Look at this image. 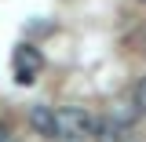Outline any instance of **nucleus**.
Here are the masks:
<instances>
[{"mask_svg": "<svg viewBox=\"0 0 146 142\" xmlns=\"http://www.w3.org/2000/svg\"><path fill=\"white\" fill-rule=\"evenodd\" d=\"M11 69H15V80H18V84H33L36 73L44 69V55L36 51L33 44H18L15 55H11Z\"/></svg>", "mask_w": 146, "mask_h": 142, "instance_id": "nucleus-3", "label": "nucleus"}, {"mask_svg": "<svg viewBox=\"0 0 146 142\" xmlns=\"http://www.w3.org/2000/svg\"><path fill=\"white\" fill-rule=\"evenodd\" d=\"M0 142H15V135H11V131H7L4 124H0Z\"/></svg>", "mask_w": 146, "mask_h": 142, "instance_id": "nucleus-6", "label": "nucleus"}, {"mask_svg": "<svg viewBox=\"0 0 146 142\" xmlns=\"http://www.w3.org/2000/svg\"><path fill=\"white\" fill-rule=\"evenodd\" d=\"M29 127H33L36 135L51 139V135H55V109H48V106H33V109H29Z\"/></svg>", "mask_w": 146, "mask_h": 142, "instance_id": "nucleus-4", "label": "nucleus"}, {"mask_svg": "<svg viewBox=\"0 0 146 142\" xmlns=\"http://www.w3.org/2000/svg\"><path fill=\"white\" fill-rule=\"evenodd\" d=\"M131 109H135V117H146V77L131 88Z\"/></svg>", "mask_w": 146, "mask_h": 142, "instance_id": "nucleus-5", "label": "nucleus"}, {"mask_svg": "<svg viewBox=\"0 0 146 142\" xmlns=\"http://www.w3.org/2000/svg\"><path fill=\"white\" fill-rule=\"evenodd\" d=\"M131 120H135V109H113L110 117H102V120H95V127H91V135H95V142H124L128 127H131Z\"/></svg>", "mask_w": 146, "mask_h": 142, "instance_id": "nucleus-2", "label": "nucleus"}, {"mask_svg": "<svg viewBox=\"0 0 146 142\" xmlns=\"http://www.w3.org/2000/svg\"><path fill=\"white\" fill-rule=\"evenodd\" d=\"M143 4H146V0H143Z\"/></svg>", "mask_w": 146, "mask_h": 142, "instance_id": "nucleus-7", "label": "nucleus"}, {"mask_svg": "<svg viewBox=\"0 0 146 142\" xmlns=\"http://www.w3.org/2000/svg\"><path fill=\"white\" fill-rule=\"evenodd\" d=\"M91 127H95V117H91L88 109L80 106H62L55 109V135L51 139H62V142H80L91 135Z\"/></svg>", "mask_w": 146, "mask_h": 142, "instance_id": "nucleus-1", "label": "nucleus"}]
</instances>
